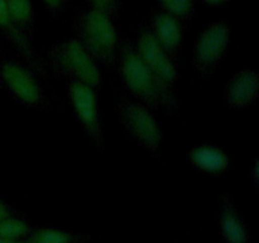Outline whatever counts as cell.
I'll return each instance as SVG.
<instances>
[{"instance_id":"obj_18","label":"cell","mask_w":259,"mask_h":243,"mask_svg":"<svg viewBox=\"0 0 259 243\" xmlns=\"http://www.w3.org/2000/svg\"><path fill=\"white\" fill-rule=\"evenodd\" d=\"M91 3L94 5V9L100 10L109 15L115 8V0H91Z\"/></svg>"},{"instance_id":"obj_17","label":"cell","mask_w":259,"mask_h":243,"mask_svg":"<svg viewBox=\"0 0 259 243\" xmlns=\"http://www.w3.org/2000/svg\"><path fill=\"white\" fill-rule=\"evenodd\" d=\"M167 13L175 17H186L192 10V0H161Z\"/></svg>"},{"instance_id":"obj_1","label":"cell","mask_w":259,"mask_h":243,"mask_svg":"<svg viewBox=\"0 0 259 243\" xmlns=\"http://www.w3.org/2000/svg\"><path fill=\"white\" fill-rule=\"evenodd\" d=\"M82 38L89 55L103 62H113L118 35L110 15L96 9L89 12L82 22Z\"/></svg>"},{"instance_id":"obj_3","label":"cell","mask_w":259,"mask_h":243,"mask_svg":"<svg viewBox=\"0 0 259 243\" xmlns=\"http://www.w3.org/2000/svg\"><path fill=\"white\" fill-rule=\"evenodd\" d=\"M137 53L153 73L162 89L168 94L169 86L176 80V68L167 57L166 51L159 45L153 33L148 30L142 33L138 40Z\"/></svg>"},{"instance_id":"obj_11","label":"cell","mask_w":259,"mask_h":243,"mask_svg":"<svg viewBox=\"0 0 259 243\" xmlns=\"http://www.w3.org/2000/svg\"><path fill=\"white\" fill-rule=\"evenodd\" d=\"M153 34L164 51L175 50L181 43V25L175 15L169 13H161L154 18Z\"/></svg>"},{"instance_id":"obj_21","label":"cell","mask_w":259,"mask_h":243,"mask_svg":"<svg viewBox=\"0 0 259 243\" xmlns=\"http://www.w3.org/2000/svg\"><path fill=\"white\" fill-rule=\"evenodd\" d=\"M0 243H25L19 240V238H0Z\"/></svg>"},{"instance_id":"obj_13","label":"cell","mask_w":259,"mask_h":243,"mask_svg":"<svg viewBox=\"0 0 259 243\" xmlns=\"http://www.w3.org/2000/svg\"><path fill=\"white\" fill-rule=\"evenodd\" d=\"M0 28L8 33V35L12 38L13 42L19 47V50L27 57L33 58V53L32 50H30L29 43H28V40L25 39L23 33L20 32L19 28L17 27V24L13 22L12 17H10L9 10H8L7 0H0Z\"/></svg>"},{"instance_id":"obj_16","label":"cell","mask_w":259,"mask_h":243,"mask_svg":"<svg viewBox=\"0 0 259 243\" xmlns=\"http://www.w3.org/2000/svg\"><path fill=\"white\" fill-rule=\"evenodd\" d=\"M29 233V225L15 218H4L0 220V238H20Z\"/></svg>"},{"instance_id":"obj_20","label":"cell","mask_w":259,"mask_h":243,"mask_svg":"<svg viewBox=\"0 0 259 243\" xmlns=\"http://www.w3.org/2000/svg\"><path fill=\"white\" fill-rule=\"evenodd\" d=\"M8 217H10L9 209H8V208L5 207L4 202L0 201V220L4 219V218H8Z\"/></svg>"},{"instance_id":"obj_14","label":"cell","mask_w":259,"mask_h":243,"mask_svg":"<svg viewBox=\"0 0 259 243\" xmlns=\"http://www.w3.org/2000/svg\"><path fill=\"white\" fill-rule=\"evenodd\" d=\"M75 237L71 233L53 228H43L30 234L25 243H73Z\"/></svg>"},{"instance_id":"obj_8","label":"cell","mask_w":259,"mask_h":243,"mask_svg":"<svg viewBox=\"0 0 259 243\" xmlns=\"http://www.w3.org/2000/svg\"><path fill=\"white\" fill-rule=\"evenodd\" d=\"M2 75L15 96L27 104H37L40 100V90L33 76L20 66L5 63Z\"/></svg>"},{"instance_id":"obj_22","label":"cell","mask_w":259,"mask_h":243,"mask_svg":"<svg viewBox=\"0 0 259 243\" xmlns=\"http://www.w3.org/2000/svg\"><path fill=\"white\" fill-rule=\"evenodd\" d=\"M205 2L210 5H219V4H223V3H225L227 0H205Z\"/></svg>"},{"instance_id":"obj_4","label":"cell","mask_w":259,"mask_h":243,"mask_svg":"<svg viewBox=\"0 0 259 243\" xmlns=\"http://www.w3.org/2000/svg\"><path fill=\"white\" fill-rule=\"evenodd\" d=\"M58 63L68 73L78 78V83L95 88L101 83V75L88 51L78 40L65 43L58 51Z\"/></svg>"},{"instance_id":"obj_6","label":"cell","mask_w":259,"mask_h":243,"mask_svg":"<svg viewBox=\"0 0 259 243\" xmlns=\"http://www.w3.org/2000/svg\"><path fill=\"white\" fill-rule=\"evenodd\" d=\"M121 118L131 133L152 151H158L162 134L156 119L141 104L126 103L121 106Z\"/></svg>"},{"instance_id":"obj_2","label":"cell","mask_w":259,"mask_h":243,"mask_svg":"<svg viewBox=\"0 0 259 243\" xmlns=\"http://www.w3.org/2000/svg\"><path fill=\"white\" fill-rule=\"evenodd\" d=\"M121 72L128 88L146 103L156 105L161 100L167 101L169 99L168 94L162 89L137 51L132 48L124 51Z\"/></svg>"},{"instance_id":"obj_9","label":"cell","mask_w":259,"mask_h":243,"mask_svg":"<svg viewBox=\"0 0 259 243\" xmlns=\"http://www.w3.org/2000/svg\"><path fill=\"white\" fill-rule=\"evenodd\" d=\"M258 94V75L255 71L245 70L235 75L227 88L228 103L243 108L252 103Z\"/></svg>"},{"instance_id":"obj_5","label":"cell","mask_w":259,"mask_h":243,"mask_svg":"<svg viewBox=\"0 0 259 243\" xmlns=\"http://www.w3.org/2000/svg\"><path fill=\"white\" fill-rule=\"evenodd\" d=\"M230 28L225 23L207 27L199 37L195 47V62L201 71H210L222 60L229 45Z\"/></svg>"},{"instance_id":"obj_10","label":"cell","mask_w":259,"mask_h":243,"mask_svg":"<svg viewBox=\"0 0 259 243\" xmlns=\"http://www.w3.org/2000/svg\"><path fill=\"white\" fill-rule=\"evenodd\" d=\"M192 164L210 174H220L229 166V158L222 149L212 146H200L190 152Z\"/></svg>"},{"instance_id":"obj_19","label":"cell","mask_w":259,"mask_h":243,"mask_svg":"<svg viewBox=\"0 0 259 243\" xmlns=\"http://www.w3.org/2000/svg\"><path fill=\"white\" fill-rule=\"evenodd\" d=\"M43 3H45L46 7H48L50 9L56 10L62 5L63 0H43Z\"/></svg>"},{"instance_id":"obj_15","label":"cell","mask_w":259,"mask_h":243,"mask_svg":"<svg viewBox=\"0 0 259 243\" xmlns=\"http://www.w3.org/2000/svg\"><path fill=\"white\" fill-rule=\"evenodd\" d=\"M8 10L13 22L19 25H27L32 22L33 8L30 0H7Z\"/></svg>"},{"instance_id":"obj_12","label":"cell","mask_w":259,"mask_h":243,"mask_svg":"<svg viewBox=\"0 0 259 243\" xmlns=\"http://www.w3.org/2000/svg\"><path fill=\"white\" fill-rule=\"evenodd\" d=\"M220 227L228 243H247L248 232L242 218L230 202L224 204L220 214Z\"/></svg>"},{"instance_id":"obj_7","label":"cell","mask_w":259,"mask_h":243,"mask_svg":"<svg viewBox=\"0 0 259 243\" xmlns=\"http://www.w3.org/2000/svg\"><path fill=\"white\" fill-rule=\"evenodd\" d=\"M70 96L76 114L86 132L91 138L100 143L103 141V132L100 127V119L98 113V101L93 88L82 83H72L70 86Z\"/></svg>"}]
</instances>
